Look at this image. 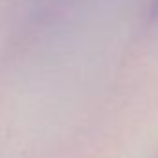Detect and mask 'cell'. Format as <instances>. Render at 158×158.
Here are the masks:
<instances>
[{
    "instance_id": "obj_1",
    "label": "cell",
    "mask_w": 158,
    "mask_h": 158,
    "mask_svg": "<svg viewBox=\"0 0 158 158\" xmlns=\"http://www.w3.org/2000/svg\"><path fill=\"white\" fill-rule=\"evenodd\" d=\"M154 10H158V0H156V2H154Z\"/></svg>"
}]
</instances>
